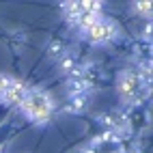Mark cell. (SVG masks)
Wrapping results in <instances>:
<instances>
[{"label": "cell", "mask_w": 153, "mask_h": 153, "mask_svg": "<svg viewBox=\"0 0 153 153\" xmlns=\"http://www.w3.org/2000/svg\"><path fill=\"white\" fill-rule=\"evenodd\" d=\"M24 104V112L35 119V121H45L50 117V112H52V101L45 93H37V91H28L26 97L22 99Z\"/></svg>", "instance_id": "cell-1"}, {"label": "cell", "mask_w": 153, "mask_h": 153, "mask_svg": "<svg viewBox=\"0 0 153 153\" xmlns=\"http://www.w3.org/2000/svg\"><path fill=\"white\" fill-rule=\"evenodd\" d=\"M88 33H91V37L95 39H99V41H106V39H110V26L108 24H104V22H91L88 24Z\"/></svg>", "instance_id": "cell-2"}]
</instances>
